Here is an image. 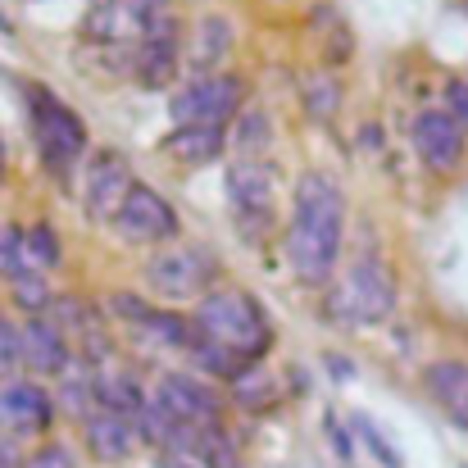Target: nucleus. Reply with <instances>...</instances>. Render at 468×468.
Segmentation results:
<instances>
[{"label":"nucleus","instance_id":"1","mask_svg":"<svg viewBox=\"0 0 468 468\" xmlns=\"http://www.w3.org/2000/svg\"><path fill=\"white\" fill-rule=\"evenodd\" d=\"M346 241V196L327 173H301L292 186V218L282 232V260L310 292L332 287Z\"/></svg>","mask_w":468,"mask_h":468},{"label":"nucleus","instance_id":"2","mask_svg":"<svg viewBox=\"0 0 468 468\" xmlns=\"http://www.w3.org/2000/svg\"><path fill=\"white\" fill-rule=\"evenodd\" d=\"M191 327L200 336H209L214 346L241 355L246 364H260L273 346L269 310L246 287H214L209 296H200L196 310H191Z\"/></svg>","mask_w":468,"mask_h":468},{"label":"nucleus","instance_id":"3","mask_svg":"<svg viewBox=\"0 0 468 468\" xmlns=\"http://www.w3.org/2000/svg\"><path fill=\"white\" fill-rule=\"evenodd\" d=\"M391 310H396V273H391V264H387L378 250H359V255L346 264L341 282L332 287L327 314H332L336 323H359V327H368V323L391 318Z\"/></svg>","mask_w":468,"mask_h":468},{"label":"nucleus","instance_id":"4","mask_svg":"<svg viewBox=\"0 0 468 468\" xmlns=\"http://www.w3.org/2000/svg\"><path fill=\"white\" fill-rule=\"evenodd\" d=\"M246 110V82L237 73H191L173 101V128H232V119Z\"/></svg>","mask_w":468,"mask_h":468},{"label":"nucleus","instance_id":"5","mask_svg":"<svg viewBox=\"0 0 468 468\" xmlns=\"http://www.w3.org/2000/svg\"><path fill=\"white\" fill-rule=\"evenodd\" d=\"M151 296L168 301V305H182V301H200L209 296V287L218 282V260L214 250L186 241V246H168V250H155L142 269Z\"/></svg>","mask_w":468,"mask_h":468},{"label":"nucleus","instance_id":"6","mask_svg":"<svg viewBox=\"0 0 468 468\" xmlns=\"http://www.w3.org/2000/svg\"><path fill=\"white\" fill-rule=\"evenodd\" d=\"M32 146L46 164V173L69 177L78 168V159L87 155V123L59 96L32 91Z\"/></svg>","mask_w":468,"mask_h":468},{"label":"nucleus","instance_id":"7","mask_svg":"<svg viewBox=\"0 0 468 468\" xmlns=\"http://www.w3.org/2000/svg\"><path fill=\"white\" fill-rule=\"evenodd\" d=\"M228 196H232V218L250 246L269 241L273 232V168L260 159H237L228 164Z\"/></svg>","mask_w":468,"mask_h":468},{"label":"nucleus","instance_id":"8","mask_svg":"<svg viewBox=\"0 0 468 468\" xmlns=\"http://www.w3.org/2000/svg\"><path fill=\"white\" fill-rule=\"evenodd\" d=\"M155 400L186 428L196 432H228L223 428V396L214 391L209 378L186 373V368H168L155 387Z\"/></svg>","mask_w":468,"mask_h":468},{"label":"nucleus","instance_id":"9","mask_svg":"<svg viewBox=\"0 0 468 468\" xmlns=\"http://www.w3.org/2000/svg\"><path fill=\"white\" fill-rule=\"evenodd\" d=\"M46 318L64 332V341L73 346V355L87 364V368H101L114 359V332H110V318L96 310L91 301L82 296H55Z\"/></svg>","mask_w":468,"mask_h":468},{"label":"nucleus","instance_id":"10","mask_svg":"<svg viewBox=\"0 0 468 468\" xmlns=\"http://www.w3.org/2000/svg\"><path fill=\"white\" fill-rule=\"evenodd\" d=\"M55 428V391L37 378H5L0 382V437H46Z\"/></svg>","mask_w":468,"mask_h":468},{"label":"nucleus","instance_id":"11","mask_svg":"<svg viewBox=\"0 0 468 468\" xmlns=\"http://www.w3.org/2000/svg\"><path fill=\"white\" fill-rule=\"evenodd\" d=\"M114 228H119V237L128 246H159V241L177 237V214H173V205L159 196L155 186L133 182V191L123 196V205L114 214Z\"/></svg>","mask_w":468,"mask_h":468},{"label":"nucleus","instance_id":"12","mask_svg":"<svg viewBox=\"0 0 468 468\" xmlns=\"http://www.w3.org/2000/svg\"><path fill=\"white\" fill-rule=\"evenodd\" d=\"M177 64H182V23L173 14H159L133 46V78L146 91H159L177 78Z\"/></svg>","mask_w":468,"mask_h":468},{"label":"nucleus","instance_id":"13","mask_svg":"<svg viewBox=\"0 0 468 468\" xmlns=\"http://www.w3.org/2000/svg\"><path fill=\"white\" fill-rule=\"evenodd\" d=\"M410 142H414L419 159H423L432 173H455L460 159H464V146H468L464 128H460L446 110H419L414 123H410Z\"/></svg>","mask_w":468,"mask_h":468},{"label":"nucleus","instance_id":"14","mask_svg":"<svg viewBox=\"0 0 468 468\" xmlns=\"http://www.w3.org/2000/svg\"><path fill=\"white\" fill-rule=\"evenodd\" d=\"M133 191V173L128 159L119 151H96L87 164V182H82V200H87V218L96 223H114L123 196Z\"/></svg>","mask_w":468,"mask_h":468},{"label":"nucleus","instance_id":"15","mask_svg":"<svg viewBox=\"0 0 468 468\" xmlns=\"http://www.w3.org/2000/svg\"><path fill=\"white\" fill-rule=\"evenodd\" d=\"M18 346H23V368L27 378H64L73 368V346L64 341V332L50 318H27L18 327Z\"/></svg>","mask_w":468,"mask_h":468},{"label":"nucleus","instance_id":"16","mask_svg":"<svg viewBox=\"0 0 468 468\" xmlns=\"http://www.w3.org/2000/svg\"><path fill=\"white\" fill-rule=\"evenodd\" d=\"M82 446H87V455L96 464L114 468V464H128L137 455L142 437H137V423L133 419L110 414V410H96V414L82 419Z\"/></svg>","mask_w":468,"mask_h":468},{"label":"nucleus","instance_id":"17","mask_svg":"<svg viewBox=\"0 0 468 468\" xmlns=\"http://www.w3.org/2000/svg\"><path fill=\"white\" fill-rule=\"evenodd\" d=\"M423 391L432 396V405L451 419L468 428V364L464 359H437L423 368Z\"/></svg>","mask_w":468,"mask_h":468},{"label":"nucleus","instance_id":"18","mask_svg":"<svg viewBox=\"0 0 468 468\" xmlns=\"http://www.w3.org/2000/svg\"><path fill=\"white\" fill-rule=\"evenodd\" d=\"M91 382H96V410H110V414H123V419H137L142 405L151 400L146 387H142V378L133 368L114 364V359L101 364V368H91Z\"/></svg>","mask_w":468,"mask_h":468},{"label":"nucleus","instance_id":"19","mask_svg":"<svg viewBox=\"0 0 468 468\" xmlns=\"http://www.w3.org/2000/svg\"><path fill=\"white\" fill-rule=\"evenodd\" d=\"M228 151V128H173L164 137V155L182 168H205Z\"/></svg>","mask_w":468,"mask_h":468},{"label":"nucleus","instance_id":"20","mask_svg":"<svg viewBox=\"0 0 468 468\" xmlns=\"http://www.w3.org/2000/svg\"><path fill=\"white\" fill-rule=\"evenodd\" d=\"M278 378L264 368V364H250L241 378H232L228 382V400L241 410V414H269L273 405H278Z\"/></svg>","mask_w":468,"mask_h":468},{"label":"nucleus","instance_id":"21","mask_svg":"<svg viewBox=\"0 0 468 468\" xmlns=\"http://www.w3.org/2000/svg\"><path fill=\"white\" fill-rule=\"evenodd\" d=\"M228 146H232L241 159L264 155V151L273 146V119H269V110L250 101V105L232 119V128H228Z\"/></svg>","mask_w":468,"mask_h":468},{"label":"nucleus","instance_id":"22","mask_svg":"<svg viewBox=\"0 0 468 468\" xmlns=\"http://www.w3.org/2000/svg\"><path fill=\"white\" fill-rule=\"evenodd\" d=\"M301 96H305V114H310L314 123H332L336 114H341V82H336V73L332 69H314L301 78Z\"/></svg>","mask_w":468,"mask_h":468},{"label":"nucleus","instance_id":"23","mask_svg":"<svg viewBox=\"0 0 468 468\" xmlns=\"http://www.w3.org/2000/svg\"><path fill=\"white\" fill-rule=\"evenodd\" d=\"M228 50H232V23L223 14L200 18V27H196V73H218Z\"/></svg>","mask_w":468,"mask_h":468},{"label":"nucleus","instance_id":"24","mask_svg":"<svg viewBox=\"0 0 468 468\" xmlns=\"http://www.w3.org/2000/svg\"><path fill=\"white\" fill-rule=\"evenodd\" d=\"M55 410H64L69 419H87V414H96V382H91V368L82 364V368H69L64 378H59V387H55Z\"/></svg>","mask_w":468,"mask_h":468},{"label":"nucleus","instance_id":"25","mask_svg":"<svg viewBox=\"0 0 468 468\" xmlns=\"http://www.w3.org/2000/svg\"><path fill=\"white\" fill-rule=\"evenodd\" d=\"M59 232H55V223H32V228H23V260H27V269H37V273H50L55 264H59Z\"/></svg>","mask_w":468,"mask_h":468},{"label":"nucleus","instance_id":"26","mask_svg":"<svg viewBox=\"0 0 468 468\" xmlns=\"http://www.w3.org/2000/svg\"><path fill=\"white\" fill-rule=\"evenodd\" d=\"M9 296H14V305L27 314V318H46L50 301H55V292H50L46 273H37V269L14 273V278H9Z\"/></svg>","mask_w":468,"mask_h":468},{"label":"nucleus","instance_id":"27","mask_svg":"<svg viewBox=\"0 0 468 468\" xmlns=\"http://www.w3.org/2000/svg\"><path fill=\"white\" fill-rule=\"evenodd\" d=\"M196 464L200 468H246L228 432H205L200 446H196Z\"/></svg>","mask_w":468,"mask_h":468},{"label":"nucleus","instance_id":"28","mask_svg":"<svg viewBox=\"0 0 468 468\" xmlns=\"http://www.w3.org/2000/svg\"><path fill=\"white\" fill-rule=\"evenodd\" d=\"M105 314H110L114 323H123V327L133 332V327H142V323H146V318L155 314V305H151V301H142L137 292H114V296L105 301Z\"/></svg>","mask_w":468,"mask_h":468},{"label":"nucleus","instance_id":"29","mask_svg":"<svg viewBox=\"0 0 468 468\" xmlns=\"http://www.w3.org/2000/svg\"><path fill=\"white\" fill-rule=\"evenodd\" d=\"M23 468H78V455H73L69 441L46 437L41 446H32V451L23 455Z\"/></svg>","mask_w":468,"mask_h":468},{"label":"nucleus","instance_id":"30","mask_svg":"<svg viewBox=\"0 0 468 468\" xmlns=\"http://www.w3.org/2000/svg\"><path fill=\"white\" fill-rule=\"evenodd\" d=\"M27 269V260H23V228H14V223H5L0 228V273H23Z\"/></svg>","mask_w":468,"mask_h":468},{"label":"nucleus","instance_id":"31","mask_svg":"<svg viewBox=\"0 0 468 468\" xmlns=\"http://www.w3.org/2000/svg\"><path fill=\"white\" fill-rule=\"evenodd\" d=\"M14 368H23V346H18V327L0 314V382L14 378Z\"/></svg>","mask_w":468,"mask_h":468},{"label":"nucleus","instance_id":"32","mask_svg":"<svg viewBox=\"0 0 468 468\" xmlns=\"http://www.w3.org/2000/svg\"><path fill=\"white\" fill-rule=\"evenodd\" d=\"M114 5L123 9V18H128L137 32H146L159 14H168V5H173V0H114Z\"/></svg>","mask_w":468,"mask_h":468},{"label":"nucleus","instance_id":"33","mask_svg":"<svg viewBox=\"0 0 468 468\" xmlns=\"http://www.w3.org/2000/svg\"><path fill=\"white\" fill-rule=\"evenodd\" d=\"M350 55H355V37H350V27H346V23H332V32H327V41H323V59H327V69H341Z\"/></svg>","mask_w":468,"mask_h":468},{"label":"nucleus","instance_id":"34","mask_svg":"<svg viewBox=\"0 0 468 468\" xmlns=\"http://www.w3.org/2000/svg\"><path fill=\"white\" fill-rule=\"evenodd\" d=\"M355 432H359V441H364V446H368V451H373V455H378V460H382L387 468H400V455H396V451L382 441V432H378L368 419H355Z\"/></svg>","mask_w":468,"mask_h":468},{"label":"nucleus","instance_id":"35","mask_svg":"<svg viewBox=\"0 0 468 468\" xmlns=\"http://www.w3.org/2000/svg\"><path fill=\"white\" fill-rule=\"evenodd\" d=\"M441 101H446V114H451L460 128H468V82L451 78V82L441 87Z\"/></svg>","mask_w":468,"mask_h":468},{"label":"nucleus","instance_id":"36","mask_svg":"<svg viewBox=\"0 0 468 468\" xmlns=\"http://www.w3.org/2000/svg\"><path fill=\"white\" fill-rule=\"evenodd\" d=\"M327 441H336V455H341V460L350 464V455H355V451H350V437L341 432V423H336L332 414H327Z\"/></svg>","mask_w":468,"mask_h":468},{"label":"nucleus","instance_id":"37","mask_svg":"<svg viewBox=\"0 0 468 468\" xmlns=\"http://www.w3.org/2000/svg\"><path fill=\"white\" fill-rule=\"evenodd\" d=\"M0 468H23V455L9 437H0Z\"/></svg>","mask_w":468,"mask_h":468},{"label":"nucleus","instance_id":"38","mask_svg":"<svg viewBox=\"0 0 468 468\" xmlns=\"http://www.w3.org/2000/svg\"><path fill=\"white\" fill-rule=\"evenodd\" d=\"M155 468H200V464L186 460V455H155Z\"/></svg>","mask_w":468,"mask_h":468},{"label":"nucleus","instance_id":"39","mask_svg":"<svg viewBox=\"0 0 468 468\" xmlns=\"http://www.w3.org/2000/svg\"><path fill=\"white\" fill-rule=\"evenodd\" d=\"M359 146H364V151H378V146H382V133H378V128H364V133H359Z\"/></svg>","mask_w":468,"mask_h":468},{"label":"nucleus","instance_id":"40","mask_svg":"<svg viewBox=\"0 0 468 468\" xmlns=\"http://www.w3.org/2000/svg\"><path fill=\"white\" fill-rule=\"evenodd\" d=\"M0 173H5V142H0Z\"/></svg>","mask_w":468,"mask_h":468}]
</instances>
